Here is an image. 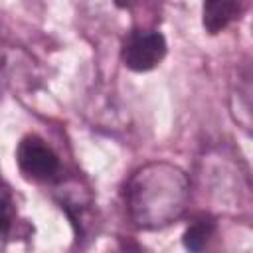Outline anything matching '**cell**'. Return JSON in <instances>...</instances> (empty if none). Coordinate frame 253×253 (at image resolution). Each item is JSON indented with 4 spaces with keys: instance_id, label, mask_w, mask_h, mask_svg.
Returning <instances> with one entry per match:
<instances>
[{
    "instance_id": "52a82bcc",
    "label": "cell",
    "mask_w": 253,
    "mask_h": 253,
    "mask_svg": "<svg viewBox=\"0 0 253 253\" xmlns=\"http://www.w3.org/2000/svg\"><path fill=\"white\" fill-rule=\"evenodd\" d=\"M117 253H146L142 247H138V245H125V247H121Z\"/></svg>"
},
{
    "instance_id": "3957f363",
    "label": "cell",
    "mask_w": 253,
    "mask_h": 253,
    "mask_svg": "<svg viewBox=\"0 0 253 253\" xmlns=\"http://www.w3.org/2000/svg\"><path fill=\"white\" fill-rule=\"evenodd\" d=\"M168 51V43L162 32L154 28L130 30L121 43V61L126 69L144 73L160 65Z\"/></svg>"
},
{
    "instance_id": "7a4b0ae2",
    "label": "cell",
    "mask_w": 253,
    "mask_h": 253,
    "mask_svg": "<svg viewBox=\"0 0 253 253\" xmlns=\"http://www.w3.org/2000/svg\"><path fill=\"white\" fill-rule=\"evenodd\" d=\"M16 164L24 178L40 184H55L63 174L57 152L38 134H26L18 142Z\"/></svg>"
},
{
    "instance_id": "6da1fadb",
    "label": "cell",
    "mask_w": 253,
    "mask_h": 253,
    "mask_svg": "<svg viewBox=\"0 0 253 253\" xmlns=\"http://www.w3.org/2000/svg\"><path fill=\"white\" fill-rule=\"evenodd\" d=\"M190 202L186 172L170 162H148L136 168L125 184L128 219L146 231H156L178 221Z\"/></svg>"
},
{
    "instance_id": "277c9868",
    "label": "cell",
    "mask_w": 253,
    "mask_h": 253,
    "mask_svg": "<svg viewBox=\"0 0 253 253\" xmlns=\"http://www.w3.org/2000/svg\"><path fill=\"white\" fill-rule=\"evenodd\" d=\"M28 235V223L20 217L10 186L0 178V243Z\"/></svg>"
},
{
    "instance_id": "8992f818",
    "label": "cell",
    "mask_w": 253,
    "mask_h": 253,
    "mask_svg": "<svg viewBox=\"0 0 253 253\" xmlns=\"http://www.w3.org/2000/svg\"><path fill=\"white\" fill-rule=\"evenodd\" d=\"M213 235H215V219L202 215V217H196L186 227L182 235V243L188 253H206Z\"/></svg>"
},
{
    "instance_id": "5b68a950",
    "label": "cell",
    "mask_w": 253,
    "mask_h": 253,
    "mask_svg": "<svg viewBox=\"0 0 253 253\" xmlns=\"http://www.w3.org/2000/svg\"><path fill=\"white\" fill-rule=\"evenodd\" d=\"M243 12V6L235 0H211L206 2L202 8V24L208 34H219L225 30L239 14Z\"/></svg>"
}]
</instances>
